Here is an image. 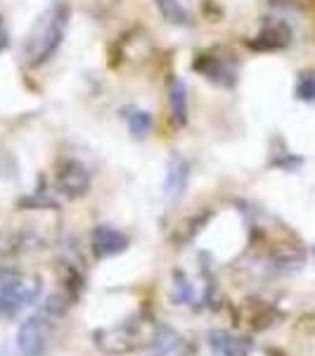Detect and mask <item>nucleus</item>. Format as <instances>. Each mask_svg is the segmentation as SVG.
I'll use <instances>...</instances> for the list:
<instances>
[{
    "mask_svg": "<svg viewBox=\"0 0 315 356\" xmlns=\"http://www.w3.org/2000/svg\"><path fill=\"white\" fill-rule=\"evenodd\" d=\"M69 29V8L65 3H53L33 22L24 41V60L28 67H43L60 50Z\"/></svg>",
    "mask_w": 315,
    "mask_h": 356,
    "instance_id": "f257e3e1",
    "label": "nucleus"
},
{
    "mask_svg": "<svg viewBox=\"0 0 315 356\" xmlns=\"http://www.w3.org/2000/svg\"><path fill=\"white\" fill-rule=\"evenodd\" d=\"M41 295V280L22 273L19 268L0 266V318L15 316Z\"/></svg>",
    "mask_w": 315,
    "mask_h": 356,
    "instance_id": "f03ea898",
    "label": "nucleus"
},
{
    "mask_svg": "<svg viewBox=\"0 0 315 356\" xmlns=\"http://www.w3.org/2000/svg\"><path fill=\"white\" fill-rule=\"evenodd\" d=\"M142 328L145 323H140V318L126 321V323L117 325V328H105L95 332V344L105 354H130L137 352L140 347H145L142 340Z\"/></svg>",
    "mask_w": 315,
    "mask_h": 356,
    "instance_id": "7ed1b4c3",
    "label": "nucleus"
},
{
    "mask_svg": "<svg viewBox=\"0 0 315 356\" xmlns=\"http://www.w3.org/2000/svg\"><path fill=\"white\" fill-rule=\"evenodd\" d=\"M55 323V316L48 309H41L38 314L28 316L24 323L17 330V347H19L22 356H41L48 347L50 325Z\"/></svg>",
    "mask_w": 315,
    "mask_h": 356,
    "instance_id": "20e7f679",
    "label": "nucleus"
},
{
    "mask_svg": "<svg viewBox=\"0 0 315 356\" xmlns=\"http://www.w3.org/2000/svg\"><path fill=\"white\" fill-rule=\"evenodd\" d=\"M55 186L65 197L78 200L90 191V171L83 162L65 157L55 164Z\"/></svg>",
    "mask_w": 315,
    "mask_h": 356,
    "instance_id": "39448f33",
    "label": "nucleus"
},
{
    "mask_svg": "<svg viewBox=\"0 0 315 356\" xmlns=\"http://www.w3.org/2000/svg\"><path fill=\"white\" fill-rule=\"evenodd\" d=\"M194 69L209 79L211 83L223 86V88H232L237 83V65L232 57L216 55V53H202L194 60Z\"/></svg>",
    "mask_w": 315,
    "mask_h": 356,
    "instance_id": "423d86ee",
    "label": "nucleus"
},
{
    "mask_svg": "<svg viewBox=\"0 0 315 356\" xmlns=\"http://www.w3.org/2000/svg\"><path fill=\"white\" fill-rule=\"evenodd\" d=\"M126 247H128V235L114 226H107V223L95 226L93 233H90V250H93L97 259H110V257L121 254V252H126Z\"/></svg>",
    "mask_w": 315,
    "mask_h": 356,
    "instance_id": "0eeeda50",
    "label": "nucleus"
},
{
    "mask_svg": "<svg viewBox=\"0 0 315 356\" xmlns=\"http://www.w3.org/2000/svg\"><path fill=\"white\" fill-rule=\"evenodd\" d=\"M289 43H291V29L284 22H268L249 41V48L259 50V53H273V50L287 48Z\"/></svg>",
    "mask_w": 315,
    "mask_h": 356,
    "instance_id": "6e6552de",
    "label": "nucleus"
},
{
    "mask_svg": "<svg viewBox=\"0 0 315 356\" xmlns=\"http://www.w3.org/2000/svg\"><path fill=\"white\" fill-rule=\"evenodd\" d=\"M187 181H190V166L182 157H171L166 164L164 176V200L166 202H178L185 195Z\"/></svg>",
    "mask_w": 315,
    "mask_h": 356,
    "instance_id": "1a4fd4ad",
    "label": "nucleus"
},
{
    "mask_svg": "<svg viewBox=\"0 0 315 356\" xmlns=\"http://www.w3.org/2000/svg\"><path fill=\"white\" fill-rule=\"evenodd\" d=\"M166 97H169L171 119L176 126L187 124V88L178 76L166 79Z\"/></svg>",
    "mask_w": 315,
    "mask_h": 356,
    "instance_id": "9d476101",
    "label": "nucleus"
},
{
    "mask_svg": "<svg viewBox=\"0 0 315 356\" xmlns=\"http://www.w3.org/2000/svg\"><path fill=\"white\" fill-rule=\"evenodd\" d=\"M185 340L171 328H159L150 340L152 356H185Z\"/></svg>",
    "mask_w": 315,
    "mask_h": 356,
    "instance_id": "9b49d317",
    "label": "nucleus"
},
{
    "mask_svg": "<svg viewBox=\"0 0 315 356\" xmlns=\"http://www.w3.org/2000/svg\"><path fill=\"white\" fill-rule=\"evenodd\" d=\"M206 342H209L211 352L216 356H247V344L239 340V337H235L232 332L211 330Z\"/></svg>",
    "mask_w": 315,
    "mask_h": 356,
    "instance_id": "f8f14e48",
    "label": "nucleus"
},
{
    "mask_svg": "<svg viewBox=\"0 0 315 356\" xmlns=\"http://www.w3.org/2000/svg\"><path fill=\"white\" fill-rule=\"evenodd\" d=\"M121 117L126 119V124H128V131L135 138H145L152 131V114L145 112V110H140V107H124Z\"/></svg>",
    "mask_w": 315,
    "mask_h": 356,
    "instance_id": "ddd939ff",
    "label": "nucleus"
},
{
    "mask_svg": "<svg viewBox=\"0 0 315 356\" xmlns=\"http://www.w3.org/2000/svg\"><path fill=\"white\" fill-rule=\"evenodd\" d=\"M159 8V13L166 22H171V24H178V26H185L190 24V13L185 10V5L180 3V0H154Z\"/></svg>",
    "mask_w": 315,
    "mask_h": 356,
    "instance_id": "4468645a",
    "label": "nucleus"
},
{
    "mask_svg": "<svg viewBox=\"0 0 315 356\" xmlns=\"http://www.w3.org/2000/svg\"><path fill=\"white\" fill-rule=\"evenodd\" d=\"M296 97L303 102L315 100V74L313 72L299 74V79H296Z\"/></svg>",
    "mask_w": 315,
    "mask_h": 356,
    "instance_id": "2eb2a0df",
    "label": "nucleus"
},
{
    "mask_svg": "<svg viewBox=\"0 0 315 356\" xmlns=\"http://www.w3.org/2000/svg\"><path fill=\"white\" fill-rule=\"evenodd\" d=\"M275 318H278V312H275L273 307H268V304H261V307L256 309V314L249 316V323H251V328L263 330V328H268V325H273Z\"/></svg>",
    "mask_w": 315,
    "mask_h": 356,
    "instance_id": "dca6fc26",
    "label": "nucleus"
},
{
    "mask_svg": "<svg viewBox=\"0 0 315 356\" xmlns=\"http://www.w3.org/2000/svg\"><path fill=\"white\" fill-rule=\"evenodd\" d=\"M8 43H10V36H8V29H5L3 24V19H0V53H3L5 48H8Z\"/></svg>",
    "mask_w": 315,
    "mask_h": 356,
    "instance_id": "f3484780",
    "label": "nucleus"
},
{
    "mask_svg": "<svg viewBox=\"0 0 315 356\" xmlns=\"http://www.w3.org/2000/svg\"><path fill=\"white\" fill-rule=\"evenodd\" d=\"M273 356H282V354H280V352H273Z\"/></svg>",
    "mask_w": 315,
    "mask_h": 356,
    "instance_id": "a211bd4d",
    "label": "nucleus"
}]
</instances>
